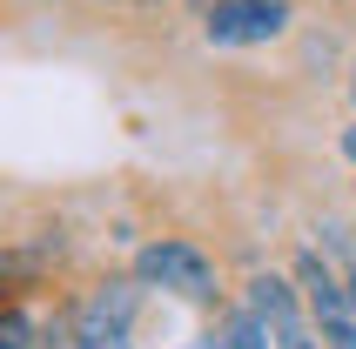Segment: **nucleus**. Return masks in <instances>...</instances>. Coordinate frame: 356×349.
I'll return each mask as SVG.
<instances>
[{"label": "nucleus", "instance_id": "nucleus-1", "mask_svg": "<svg viewBox=\"0 0 356 349\" xmlns=\"http://www.w3.org/2000/svg\"><path fill=\"white\" fill-rule=\"evenodd\" d=\"M141 282H155V289H175L181 302H216L222 282H216V262L202 249H188V242H148L141 249Z\"/></svg>", "mask_w": 356, "mask_h": 349}, {"label": "nucleus", "instance_id": "nucleus-2", "mask_svg": "<svg viewBox=\"0 0 356 349\" xmlns=\"http://www.w3.org/2000/svg\"><path fill=\"white\" fill-rule=\"evenodd\" d=\"M128 323H135V289L108 282L74 309V349H128Z\"/></svg>", "mask_w": 356, "mask_h": 349}, {"label": "nucleus", "instance_id": "nucleus-3", "mask_svg": "<svg viewBox=\"0 0 356 349\" xmlns=\"http://www.w3.org/2000/svg\"><path fill=\"white\" fill-rule=\"evenodd\" d=\"M296 275H302V295H309V316H316L323 343H330V349H356V302H350V289L323 275L316 255H302Z\"/></svg>", "mask_w": 356, "mask_h": 349}, {"label": "nucleus", "instance_id": "nucleus-4", "mask_svg": "<svg viewBox=\"0 0 356 349\" xmlns=\"http://www.w3.org/2000/svg\"><path fill=\"white\" fill-rule=\"evenodd\" d=\"M289 7L282 0H216L209 7V40L216 47H256V40H276Z\"/></svg>", "mask_w": 356, "mask_h": 349}, {"label": "nucleus", "instance_id": "nucleus-5", "mask_svg": "<svg viewBox=\"0 0 356 349\" xmlns=\"http://www.w3.org/2000/svg\"><path fill=\"white\" fill-rule=\"evenodd\" d=\"M249 309L269 323V336H276V349H330V343H316L323 330H309L302 323V309H296V289L282 282V275H256L249 282Z\"/></svg>", "mask_w": 356, "mask_h": 349}, {"label": "nucleus", "instance_id": "nucleus-6", "mask_svg": "<svg viewBox=\"0 0 356 349\" xmlns=\"http://www.w3.org/2000/svg\"><path fill=\"white\" fill-rule=\"evenodd\" d=\"M27 343H34V316L7 309V316H0V349H27Z\"/></svg>", "mask_w": 356, "mask_h": 349}, {"label": "nucleus", "instance_id": "nucleus-7", "mask_svg": "<svg viewBox=\"0 0 356 349\" xmlns=\"http://www.w3.org/2000/svg\"><path fill=\"white\" fill-rule=\"evenodd\" d=\"M27 349H74V323H47V330H34Z\"/></svg>", "mask_w": 356, "mask_h": 349}, {"label": "nucleus", "instance_id": "nucleus-8", "mask_svg": "<svg viewBox=\"0 0 356 349\" xmlns=\"http://www.w3.org/2000/svg\"><path fill=\"white\" fill-rule=\"evenodd\" d=\"M343 155H350V161H356V128H350V135H343Z\"/></svg>", "mask_w": 356, "mask_h": 349}, {"label": "nucleus", "instance_id": "nucleus-9", "mask_svg": "<svg viewBox=\"0 0 356 349\" xmlns=\"http://www.w3.org/2000/svg\"><path fill=\"white\" fill-rule=\"evenodd\" d=\"M343 289H350V302H356V275H350V282H343Z\"/></svg>", "mask_w": 356, "mask_h": 349}]
</instances>
